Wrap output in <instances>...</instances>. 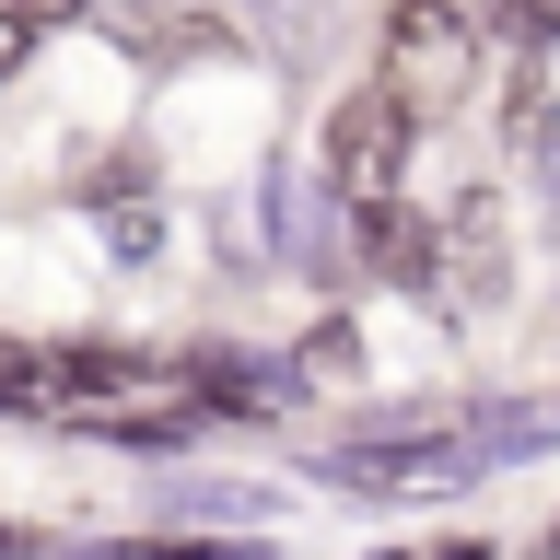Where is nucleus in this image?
<instances>
[{
    "instance_id": "f257e3e1",
    "label": "nucleus",
    "mask_w": 560,
    "mask_h": 560,
    "mask_svg": "<svg viewBox=\"0 0 560 560\" xmlns=\"http://www.w3.org/2000/svg\"><path fill=\"white\" fill-rule=\"evenodd\" d=\"M374 82L409 105V117L467 105V94H479V24H467L455 0H397L385 35H374Z\"/></svg>"
},
{
    "instance_id": "f03ea898",
    "label": "nucleus",
    "mask_w": 560,
    "mask_h": 560,
    "mask_svg": "<svg viewBox=\"0 0 560 560\" xmlns=\"http://www.w3.org/2000/svg\"><path fill=\"white\" fill-rule=\"evenodd\" d=\"M409 105L362 82V94L327 105V199H397V175H409Z\"/></svg>"
},
{
    "instance_id": "7ed1b4c3",
    "label": "nucleus",
    "mask_w": 560,
    "mask_h": 560,
    "mask_svg": "<svg viewBox=\"0 0 560 560\" xmlns=\"http://www.w3.org/2000/svg\"><path fill=\"white\" fill-rule=\"evenodd\" d=\"M94 12H105V35H117L140 70H175V59H210V47H222V12H210V0H94Z\"/></svg>"
},
{
    "instance_id": "20e7f679",
    "label": "nucleus",
    "mask_w": 560,
    "mask_h": 560,
    "mask_svg": "<svg viewBox=\"0 0 560 560\" xmlns=\"http://www.w3.org/2000/svg\"><path fill=\"white\" fill-rule=\"evenodd\" d=\"M350 222H362V269H385L397 292H432L444 280V257H432V234H420L397 199H350Z\"/></svg>"
},
{
    "instance_id": "39448f33",
    "label": "nucleus",
    "mask_w": 560,
    "mask_h": 560,
    "mask_svg": "<svg viewBox=\"0 0 560 560\" xmlns=\"http://www.w3.org/2000/svg\"><path fill=\"white\" fill-rule=\"evenodd\" d=\"M502 269H514V257H502V222H490V199H467V210H455V292H467V304H502V292H514V280H502Z\"/></svg>"
},
{
    "instance_id": "423d86ee",
    "label": "nucleus",
    "mask_w": 560,
    "mask_h": 560,
    "mask_svg": "<svg viewBox=\"0 0 560 560\" xmlns=\"http://www.w3.org/2000/svg\"><path fill=\"white\" fill-rule=\"evenodd\" d=\"M549 432H560V409H479L455 432V455H467V467H514V455H537Z\"/></svg>"
},
{
    "instance_id": "0eeeda50",
    "label": "nucleus",
    "mask_w": 560,
    "mask_h": 560,
    "mask_svg": "<svg viewBox=\"0 0 560 560\" xmlns=\"http://www.w3.org/2000/svg\"><path fill=\"white\" fill-rule=\"evenodd\" d=\"M502 129H514V140H549V82H537V70H514V105H502Z\"/></svg>"
},
{
    "instance_id": "6e6552de",
    "label": "nucleus",
    "mask_w": 560,
    "mask_h": 560,
    "mask_svg": "<svg viewBox=\"0 0 560 560\" xmlns=\"http://www.w3.org/2000/svg\"><path fill=\"white\" fill-rule=\"evenodd\" d=\"M105 234H117V257H152V245H164V210H152V199H117Z\"/></svg>"
},
{
    "instance_id": "1a4fd4ad",
    "label": "nucleus",
    "mask_w": 560,
    "mask_h": 560,
    "mask_svg": "<svg viewBox=\"0 0 560 560\" xmlns=\"http://www.w3.org/2000/svg\"><path fill=\"white\" fill-rule=\"evenodd\" d=\"M304 374H362V339H350L339 315H327V327L304 339Z\"/></svg>"
},
{
    "instance_id": "9d476101",
    "label": "nucleus",
    "mask_w": 560,
    "mask_h": 560,
    "mask_svg": "<svg viewBox=\"0 0 560 560\" xmlns=\"http://www.w3.org/2000/svg\"><path fill=\"white\" fill-rule=\"evenodd\" d=\"M35 397H47V362L35 350H0V409H35Z\"/></svg>"
},
{
    "instance_id": "9b49d317",
    "label": "nucleus",
    "mask_w": 560,
    "mask_h": 560,
    "mask_svg": "<svg viewBox=\"0 0 560 560\" xmlns=\"http://www.w3.org/2000/svg\"><path fill=\"white\" fill-rule=\"evenodd\" d=\"M82 560H222V549H187V537H129V549H82Z\"/></svg>"
},
{
    "instance_id": "f8f14e48",
    "label": "nucleus",
    "mask_w": 560,
    "mask_h": 560,
    "mask_svg": "<svg viewBox=\"0 0 560 560\" xmlns=\"http://www.w3.org/2000/svg\"><path fill=\"white\" fill-rule=\"evenodd\" d=\"M0 12H12V24H35V35H47V24H82L94 0H0Z\"/></svg>"
},
{
    "instance_id": "ddd939ff",
    "label": "nucleus",
    "mask_w": 560,
    "mask_h": 560,
    "mask_svg": "<svg viewBox=\"0 0 560 560\" xmlns=\"http://www.w3.org/2000/svg\"><path fill=\"white\" fill-rule=\"evenodd\" d=\"M24 47H35V24H12V12H0V82L24 70Z\"/></svg>"
},
{
    "instance_id": "4468645a",
    "label": "nucleus",
    "mask_w": 560,
    "mask_h": 560,
    "mask_svg": "<svg viewBox=\"0 0 560 560\" xmlns=\"http://www.w3.org/2000/svg\"><path fill=\"white\" fill-rule=\"evenodd\" d=\"M455 12H467V24H479V35H490V24H502V12H514V0H455Z\"/></svg>"
}]
</instances>
